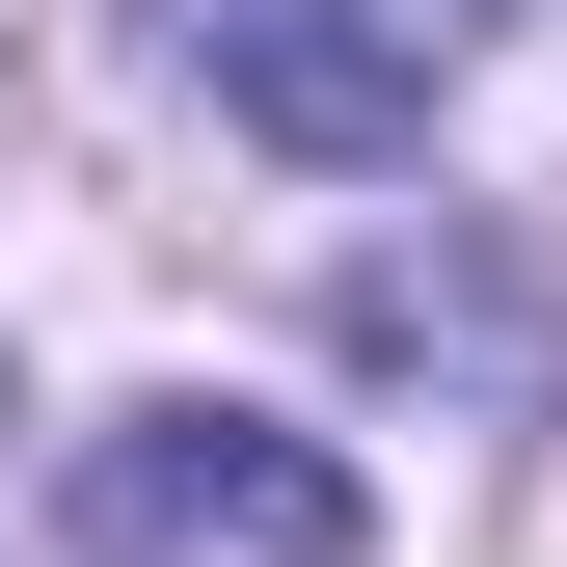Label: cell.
I'll use <instances>...</instances> for the list:
<instances>
[{"label": "cell", "mask_w": 567, "mask_h": 567, "mask_svg": "<svg viewBox=\"0 0 567 567\" xmlns=\"http://www.w3.org/2000/svg\"><path fill=\"white\" fill-rule=\"evenodd\" d=\"M163 54L270 135V163H405V135L460 109L486 0H163Z\"/></svg>", "instance_id": "7a4b0ae2"}, {"label": "cell", "mask_w": 567, "mask_h": 567, "mask_svg": "<svg viewBox=\"0 0 567 567\" xmlns=\"http://www.w3.org/2000/svg\"><path fill=\"white\" fill-rule=\"evenodd\" d=\"M351 540H379L351 460L270 405H109L82 433V567H351Z\"/></svg>", "instance_id": "6da1fadb"}]
</instances>
